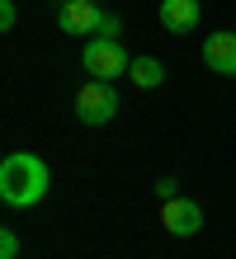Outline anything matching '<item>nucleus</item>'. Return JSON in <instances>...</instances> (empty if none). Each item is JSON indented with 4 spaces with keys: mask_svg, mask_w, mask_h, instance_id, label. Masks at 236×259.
<instances>
[{
    "mask_svg": "<svg viewBox=\"0 0 236 259\" xmlns=\"http://www.w3.org/2000/svg\"><path fill=\"white\" fill-rule=\"evenodd\" d=\"M123 33V19L118 14H99V24H94V38H118Z\"/></svg>",
    "mask_w": 236,
    "mask_h": 259,
    "instance_id": "nucleus-9",
    "label": "nucleus"
},
{
    "mask_svg": "<svg viewBox=\"0 0 236 259\" xmlns=\"http://www.w3.org/2000/svg\"><path fill=\"white\" fill-rule=\"evenodd\" d=\"M94 5H99V0H94Z\"/></svg>",
    "mask_w": 236,
    "mask_h": 259,
    "instance_id": "nucleus-13",
    "label": "nucleus"
},
{
    "mask_svg": "<svg viewBox=\"0 0 236 259\" xmlns=\"http://www.w3.org/2000/svg\"><path fill=\"white\" fill-rule=\"evenodd\" d=\"M81 66L94 75V80H118V75H128L132 57L123 52V42H118V38H90V42H85V52H81Z\"/></svg>",
    "mask_w": 236,
    "mask_h": 259,
    "instance_id": "nucleus-3",
    "label": "nucleus"
},
{
    "mask_svg": "<svg viewBox=\"0 0 236 259\" xmlns=\"http://www.w3.org/2000/svg\"><path fill=\"white\" fill-rule=\"evenodd\" d=\"M156 198H161V203L180 198V179H175V175H161V179H156Z\"/></svg>",
    "mask_w": 236,
    "mask_h": 259,
    "instance_id": "nucleus-10",
    "label": "nucleus"
},
{
    "mask_svg": "<svg viewBox=\"0 0 236 259\" xmlns=\"http://www.w3.org/2000/svg\"><path fill=\"white\" fill-rule=\"evenodd\" d=\"M198 14H203L198 0H161V5H156V19H161L165 33H189V28H198Z\"/></svg>",
    "mask_w": 236,
    "mask_h": 259,
    "instance_id": "nucleus-7",
    "label": "nucleus"
},
{
    "mask_svg": "<svg viewBox=\"0 0 236 259\" xmlns=\"http://www.w3.org/2000/svg\"><path fill=\"white\" fill-rule=\"evenodd\" d=\"M231 28H236V24H231Z\"/></svg>",
    "mask_w": 236,
    "mask_h": 259,
    "instance_id": "nucleus-14",
    "label": "nucleus"
},
{
    "mask_svg": "<svg viewBox=\"0 0 236 259\" xmlns=\"http://www.w3.org/2000/svg\"><path fill=\"white\" fill-rule=\"evenodd\" d=\"M128 80H132L137 90H156V85H165V66L156 62V57H132Z\"/></svg>",
    "mask_w": 236,
    "mask_h": 259,
    "instance_id": "nucleus-8",
    "label": "nucleus"
},
{
    "mask_svg": "<svg viewBox=\"0 0 236 259\" xmlns=\"http://www.w3.org/2000/svg\"><path fill=\"white\" fill-rule=\"evenodd\" d=\"M0 259H19V236H14L10 226L0 231Z\"/></svg>",
    "mask_w": 236,
    "mask_h": 259,
    "instance_id": "nucleus-11",
    "label": "nucleus"
},
{
    "mask_svg": "<svg viewBox=\"0 0 236 259\" xmlns=\"http://www.w3.org/2000/svg\"><path fill=\"white\" fill-rule=\"evenodd\" d=\"M14 19H19V10H14V0H0V28H14Z\"/></svg>",
    "mask_w": 236,
    "mask_h": 259,
    "instance_id": "nucleus-12",
    "label": "nucleus"
},
{
    "mask_svg": "<svg viewBox=\"0 0 236 259\" xmlns=\"http://www.w3.org/2000/svg\"><path fill=\"white\" fill-rule=\"evenodd\" d=\"M161 226L170 236H180V240H189V236H198L203 231V207L194 203V198H170V203H161Z\"/></svg>",
    "mask_w": 236,
    "mask_h": 259,
    "instance_id": "nucleus-4",
    "label": "nucleus"
},
{
    "mask_svg": "<svg viewBox=\"0 0 236 259\" xmlns=\"http://www.w3.org/2000/svg\"><path fill=\"white\" fill-rule=\"evenodd\" d=\"M47 184H52V175H47V165L33 156V151H10V156L0 160V203L5 207L43 203Z\"/></svg>",
    "mask_w": 236,
    "mask_h": 259,
    "instance_id": "nucleus-1",
    "label": "nucleus"
},
{
    "mask_svg": "<svg viewBox=\"0 0 236 259\" xmlns=\"http://www.w3.org/2000/svg\"><path fill=\"white\" fill-rule=\"evenodd\" d=\"M203 66L217 75H236V28L203 38Z\"/></svg>",
    "mask_w": 236,
    "mask_h": 259,
    "instance_id": "nucleus-6",
    "label": "nucleus"
},
{
    "mask_svg": "<svg viewBox=\"0 0 236 259\" xmlns=\"http://www.w3.org/2000/svg\"><path fill=\"white\" fill-rule=\"evenodd\" d=\"M114 113H118L114 80H85L81 90H76V118H81L85 127H104Z\"/></svg>",
    "mask_w": 236,
    "mask_h": 259,
    "instance_id": "nucleus-2",
    "label": "nucleus"
},
{
    "mask_svg": "<svg viewBox=\"0 0 236 259\" xmlns=\"http://www.w3.org/2000/svg\"><path fill=\"white\" fill-rule=\"evenodd\" d=\"M99 5L94 0H61L57 5V24L66 28V33H76V38H94V24H99Z\"/></svg>",
    "mask_w": 236,
    "mask_h": 259,
    "instance_id": "nucleus-5",
    "label": "nucleus"
}]
</instances>
